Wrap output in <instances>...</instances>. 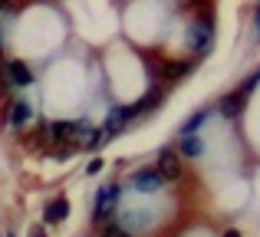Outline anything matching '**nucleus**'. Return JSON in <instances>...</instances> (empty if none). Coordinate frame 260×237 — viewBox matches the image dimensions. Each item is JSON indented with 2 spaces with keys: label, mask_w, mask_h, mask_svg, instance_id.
I'll return each mask as SVG.
<instances>
[{
  "label": "nucleus",
  "mask_w": 260,
  "mask_h": 237,
  "mask_svg": "<svg viewBox=\"0 0 260 237\" xmlns=\"http://www.w3.org/2000/svg\"><path fill=\"white\" fill-rule=\"evenodd\" d=\"M66 218H70V198H66V194H56V198L46 205L43 221L46 224H59V221H66Z\"/></svg>",
  "instance_id": "nucleus-3"
},
{
  "label": "nucleus",
  "mask_w": 260,
  "mask_h": 237,
  "mask_svg": "<svg viewBox=\"0 0 260 237\" xmlns=\"http://www.w3.org/2000/svg\"><path fill=\"white\" fill-rule=\"evenodd\" d=\"M224 237H241V234H237V231H228V234H224Z\"/></svg>",
  "instance_id": "nucleus-17"
},
{
  "label": "nucleus",
  "mask_w": 260,
  "mask_h": 237,
  "mask_svg": "<svg viewBox=\"0 0 260 237\" xmlns=\"http://www.w3.org/2000/svg\"><path fill=\"white\" fill-rule=\"evenodd\" d=\"M204 119H208V112H194V116H191V119L181 125V139H191V135H194L198 128L204 125Z\"/></svg>",
  "instance_id": "nucleus-11"
},
{
  "label": "nucleus",
  "mask_w": 260,
  "mask_h": 237,
  "mask_svg": "<svg viewBox=\"0 0 260 237\" xmlns=\"http://www.w3.org/2000/svg\"><path fill=\"white\" fill-rule=\"evenodd\" d=\"M4 70H7V76H10V83H13V86H30V83H33L30 66L20 63V59H10V63H7Z\"/></svg>",
  "instance_id": "nucleus-7"
},
{
  "label": "nucleus",
  "mask_w": 260,
  "mask_h": 237,
  "mask_svg": "<svg viewBox=\"0 0 260 237\" xmlns=\"http://www.w3.org/2000/svg\"><path fill=\"white\" fill-rule=\"evenodd\" d=\"M155 172H158L165 181H178L181 178V155L172 152V148H161L158 161H155Z\"/></svg>",
  "instance_id": "nucleus-1"
},
{
  "label": "nucleus",
  "mask_w": 260,
  "mask_h": 237,
  "mask_svg": "<svg viewBox=\"0 0 260 237\" xmlns=\"http://www.w3.org/2000/svg\"><path fill=\"white\" fill-rule=\"evenodd\" d=\"M221 112H224V116H237V112H241V96L221 99Z\"/></svg>",
  "instance_id": "nucleus-12"
},
{
  "label": "nucleus",
  "mask_w": 260,
  "mask_h": 237,
  "mask_svg": "<svg viewBox=\"0 0 260 237\" xmlns=\"http://www.w3.org/2000/svg\"><path fill=\"white\" fill-rule=\"evenodd\" d=\"M10 122H13V125H30V122H33V106L26 103V99H17L13 109H10Z\"/></svg>",
  "instance_id": "nucleus-8"
},
{
  "label": "nucleus",
  "mask_w": 260,
  "mask_h": 237,
  "mask_svg": "<svg viewBox=\"0 0 260 237\" xmlns=\"http://www.w3.org/2000/svg\"><path fill=\"white\" fill-rule=\"evenodd\" d=\"M30 237H46V231H43V227H33V231H30Z\"/></svg>",
  "instance_id": "nucleus-16"
},
{
  "label": "nucleus",
  "mask_w": 260,
  "mask_h": 237,
  "mask_svg": "<svg viewBox=\"0 0 260 237\" xmlns=\"http://www.w3.org/2000/svg\"><path fill=\"white\" fill-rule=\"evenodd\" d=\"M86 172H89V175H99V172H102V158H92V161H89V168H86Z\"/></svg>",
  "instance_id": "nucleus-14"
},
{
  "label": "nucleus",
  "mask_w": 260,
  "mask_h": 237,
  "mask_svg": "<svg viewBox=\"0 0 260 237\" xmlns=\"http://www.w3.org/2000/svg\"><path fill=\"white\" fill-rule=\"evenodd\" d=\"M135 116V109H115L112 116L106 119V125H102V135H106V139H112V135H119L122 132V125H125L128 119Z\"/></svg>",
  "instance_id": "nucleus-6"
},
{
  "label": "nucleus",
  "mask_w": 260,
  "mask_h": 237,
  "mask_svg": "<svg viewBox=\"0 0 260 237\" xmlns=\"http://www.w3.org/2000/svg\"><path fill=\"white\" fill-rule=\"evenodd\" d=\"M211 43V23H194L191 26V46H194L198 53H204Z\"/></svg>",
  "instance_id": "nucleus-9"
},
{
  "label": "nucleus",
  "mask_w": 260,
  "mask_h": 237,
  "mask_svg": "<svg viewBox=\"0 0 260 237\" xmlns=\"http://www.w3.org/2000/svg\"><path fill=\"white\" fill-rule=\"evenodd\" d=\"M254 37L260 40V4H257V10H254Z\"/></svg>",
  "instance_id": "nucleus-15"
},
{
  "label": "nucleus",
  "mask_w": 260,
  "mask_h": 237,
  "mask_svg": "<svg viewBox=\"0 0 260 237\" xmlns=\"http://www.w3.org/2000/svg\"><path fill=\"white\" fill-rule=\"evenodd\" d=\"M115 194H119V188L109 185L99 191V198H95V221H109L112 218V205H115Z\"/></svg>",
  "instance_id": "nucleus-4"
},
{
  "label": "nucleus",
  "mask_w": 260,
  "mask_h": 237,
  "mask_svg": "<svg viewBox=\"0 0 260 237\" xmlns=\"http://www.w3.org/2000/svg\"><path fill=\"white\" fill-rule=\"evenodd\" d=\"M102 237H128V231H122L119 224H109V227H106V234H102Z\"/></svg>",
  "instance_id": "nucleus-13"
},
{
  "label": "nucleus",
  "mask_w": 260,
  "mask_h": 237,
  "mask_svg": "<svg viewBox=\"0 0 260 237\" xmlns=\"http://www.w3.org/2000/svg\"><path fill=\"white\" fill-rule=\"evenodd\" d=\"M178 155H181V158H198V155H204V142L198 139V135L181 139V142H178Z\"/></svg>",
  "instance_id": "nucleus-10"
},
{
  "label": "nucleus",
  "mask_w": 260,
  "mask_h": 237,
  "mask_svg": "<svg viewBox=\"0 0 260 237\" xmlns=\"http://www.w3.org/2000/svg\"><path fill=\"white\" fill-rule=\"evenodd\" d=\"M257 76H260V73H257Z\"/></svg>",
  "instance_id": "nucleus-18"
},
{
  "label": "nucleus",
  "mask_w": 260,
  "mask_h": 237,
  "mask_svg": "<svg viewBox=\"0 0 260 237\" xmlns=\"http://www.w3.org/2000/svg\"><path fill=\"white\" fill-rule=\"evenodd\" d=\"M161 185H165V178H161L155 168H142V172H135V178H132V188H135V191H142V194L158 191Z\"/></svg>",
  "instance_id": "nucleus-2"
},
{
  "label": "nucleus",
  "mask_w": 260,
  "mask_h": 237,
  "mask_svg": "<svg viewBox=\"0 0 260 237\" xmlns=\"http://www.w3.org/2000/svg\"><path fill=\"white\" fill-rule=\"evenodd\" d=\"M73 132H79L76 122H50V125H46V139L56 142V145H63L66 139H73Z\"/></svg>",
  "instance_id": "nucleus-5"
}]
</instances>
